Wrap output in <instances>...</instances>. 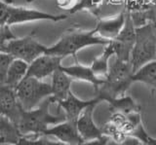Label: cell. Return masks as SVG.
<instances>
[{
    "label": "cell",
    "mask_w": 156,
    "mask_h": 145,
    "mask_svg": "<svg viewBox=\"0 0 156 145\" xmlns=\"http://www.w3.org/2000/svg\"><path fill=\"white\" fill-rule=\"evenodd\" d=\"M51 104H53V100L50 96L43 100L35 108L29 110L23 109L21 117L17 124L23 136L43 135L44 132L50 128L49 127L50 125L54 126L66 120V116L63 111L56 115L52 114L50 112Z\"/></svg>",
    "instance_id": "obj_1"
},
{
    "label": "cell",
    "mask_w": 156,
    "mask_h": 145,
    "mask_svg": "<svg viewBox=\"0 0 156 145\" xmlns=\"http://www.w3.org/2000/svg\"><path fill=\"white\" fill-rule=\"evenodd\" d=\"M109 40H106L97 34L96 30H70L66 31L61 36L55 44L48 47L46 54L62 57H76L77 53L86 47L95 45L108 44Z\"/></svg>",
    "instance_id": "obj_2"
},
{
    "label": "cell",
    "mask_w": 156,
    "mask_h": 145,
    "mask_svg": "<svg viewBox=\"0 0 156 145\" xmlns=\"http://www.w3.org/2000/svg\"><path fill=\"white\" fill-rule=\"evenodd\" d=\"M135 71L130 61L121 60L115 57L110 64L105 84L97 91V95L101 96L102 101L109 102L111 99L123 96L131 85L134 83L133 75Z\"/></svg>",
    "instance_id": "obj_3"
},
{
    "label": "cell",
    "mask_w": 156,
    "mask_h": 145,
    "mask_svg": "<svg viewBox=\"0 0 156 145\" xmlns=\"http://www.w3.org/2000/svg\"><path fill=\"white\" fill-rule=\"evenodd\" d=\"M156 60V26L150 22L136 28V41L130 64L136 72L141 66Z\"/></svg>",
    "instance_id": "obj_4"
},
{
    "label": "cell",
    "mask_w": 156,
    "mask_h": 145,
    "mask_svg": "<svg viewBox=\"0 0 156 145\" xmlns=\"http://www.w3.org/2000/svg\"><path fill=\"white\" fill-rule=\"evenodd\" d=\"M66 15H54V14L39 11L36 9L15 6L11 3L1 0L0 5V26H9L26 23L37 21L61 22L66 20Z\"/></svg>",
    "instance_id": "obj_5"
},
{
    "label": "cell",
    "mask_w": 156,
    "mask_h": 145,
    "mask_svg": "<svg viewBox=\"0 0 156 145\" xmlns=\"http://www.w3.org/2000/svg\"><path fill=\"white\" fill-rule=\"evenodd\" d=\"M16 94L23 108L29 110L52 96L53 91L51 84L35 77L27 76L16 88Z\"/></svg>",
    "instance_id": "obj_6"
},
{
    "label": "cell",
    "mask_w": 156,
    "mask_h": 145,
    "mask_svg": "<svg viewBox=\"0 0 156 145\" xmlns=\"http://www.w3.org/2000/svg\"><path fill=\"white\" fill-rule=\"evenodd\" d=\"M34 33L22 38H15L7 44L0 46V52L12 55L15 59L24 60L27 64L31 62L43 54H46L48 47L41 44L33 37Z\"/></svg>",
    "instance_id": "obj_7"
},
{
    "label": "cell",
    "mask_w": 156,
    "mask_h": 145,
    "mask_svg": "<svg viewBox=\"0 0 156 145\" xmlns=\"http://www.w3.org/2000/svg\"><path fill=\"white\" fill-rule=\"evenodd\" d=\"M128 11V10H127ZM136 26L132 20L130 12L127 13V20L124 28L115 39L111 40L115 50V57L121 60L130 61V57L136 41Z\"/></svg>",
    "instance_id": "obj_8"
},
{
    "label": "cell",
    "mask_w": 156,
    "mask_h": 145,
    "mask_svg": "<svg viewBox=\"0 0 156 145\" xmlns=\"http://www.w3.org/2000/svg\"><path fill=\"white\" fill-rule=\"evenodd\" d=\"M101 101H102V99L98 95L95 98H92L90 100H82L78 98L70 91L65 99L55 100L53 101V103H56L58 107L61 108L65 112L66 116V120L76 122L85 109H87L91 105H97Z\"/></svg>",
    "instance_id": "obj_9"
},
{
    "label": "cell",
    "mask_w": 156,
    "mask_h": 145,
    "mask_svg": "<svg viewBox=\"0 0 156 145\" xmlns=\"http://www.w3.org/2000/svg\"><path fill=\"white\" fill-rule=\"evenodd\" d=\"M62 57L54 56L50 54H43L29 64L27 75L29 77H35L43 80L51 76L62 67Z\"/></svg>",
    "instance_id": "obj_10"
},
{
    "label": "cell",
    "mask_w": 156,
    "mask_h": 145,
    "mask_svg": "<svg viewBox=\"0 0 156 145\" xmlns=\"http://www.w3.org/2000/svg\"><path fill=\"white\" fill-rule=\"evenodd\" d=\"M43 135L52 136L67 145H79L84 141L77 129L76 122L68 120L48 128Z\"/></svg>",
    "instance_id": "obj_11"
},
{
    "label": "cell",
    "mask_w": 156,
    "mask_h": 145,
    "mask_svg": "<svg viewBox=\"0 0 156 145\" xmlns=\"http://www.w3.org/2000/svg\"><path fill=\"white\" fill-rule=\"evenodd\" d=\"M127 13L128 11L125 9L116 14L115 16L100 19L94 27L97 34L109 41L115 39L124 28L127 20Z\"/></svg>",
    "instance_id": "obj_12"
},
{
    "label": "cell",
    "mask_w": 156,
    "mask_h": 145,
    "mask_svg": "<svg viewBox=\"0 0 156 145\" xmlns=\"http://www.w3.org/2000/svg\"><path fill=\"white\" fill-rule=\"evenodd\" d=\"M0 105L1 115L17 125L23 108L18 99L16 90L7 86L0 87Z\"/></svg>",
    "instance_id": "obj_13"
},
{
    "label": "cell",
    "mask_w": 156,
    "mask_h": 145,
    "mask_svg": "<svg viewBox=\"0 0 156 145\" xmlns=\"http://www.w3.org/2000/svg\"><path fill=\"white\" fill-rule=\"evenodd\" d=\"M95 107L96 105L89 106L87 109L83 111V113L76 121L77 129L84 141L100 138L104 135L102 129L98 127L94 122V119H93V113H94Z\"/></svg>",
    "instance_id": "obj_14"
},
{
    "label": "cell",
    "mask_w": 156,
    "mask_h": 145,
    "mask_svg": "<svg viewBox=\"0 0 156 145\" xmlns=\"http://www.w3.org/2000/svg\"><path fill=\"white\" fill-rule=\"evenodd\" d=\"M62 70L65 71L71 79L84 81L87 82V83L92 84L95 87L96 91L99 90L100 87L105 84V79L98 77L94 73V71L92 70L91 66L84 65L82 64H79V62H76V64L69 66L62 65Z\"/></svg>",
    "instance_id": "obj_15"
},
{
    "label": "cell",
    "mask_w": 156,
    "mask_h": 145,
    "mask_svg": "<svg viewBox=\"0 0 156 145\" xmlns=\"http://www.w3.org/2000/svg\"><path fill=\"white\" fill-rule=\"evenodd\" d=\"M28 66L29 64L24 60L15 59L9 67L4 81L2 83H0V86H7L16 90L19 84L27 77Z\"/></svg>",
    "instance_id": "obj_16"
},
{
    "label": "cell",
    "mask_w": 156,
    "mask_h": 145,
    "mask_svg": "<svg viewBox=\"0 0 156 145\" xmlns=\"http://www.w3.org/2000/svg\"><path fill=\"white\" fill-rule=\"evenodd\" d=\"M72 79L68 76L65 71L62 70V67L58 69L55 73L52 75V91L53 95L51 98L53 101L55 100H61L65 99L67 95L69 94L70 85H71Z\"/></svg>",
    "instance_id": "obj_17"
},
{
    "label": "cell",
    "mask_w": 156,
    "mask_h": 145,
    "mask_svg": "<svg viewBox=\"0 0 156 145\" xmlns=\"http://www.w3.org/2000/svg\"><path fill=\"white\" fill-rule=\"evenodd\" d=\"M112 56H115V50L112 42L109 41L108 44L105 45L101 55L96 57L94 61L92 62V64L90 65L92 70L94 71V73L98 77L105 79V77L109 71V67H110L109 60Z\"/></svg>",
    "instance_id": "obj_18"
},
{
    "label": "cell",
    "mask_w": 156,
    "mask_h": 145,
    "mask_svg": "<svg viewBox=\"0 0 156 145\" xmlns=\"http://www.w3.org/2000/svg\"><path fill=\"white\" fill-rule=\"evenodd\" d=\"M23 137L18 126L11 120L1 115L0 119V140L1 143L17 145Z\"/></svg>",
    "instance_id": "obj_19"
},
{
    "label": "cell",
    "mask_w": 156,
    "mask_h": 145,
    "mask_svg": "<svg viewBox=\"0 0 156 145\" xmlns=\"http://www.w3.org/2000/svg\"><path fill=\"white\" fill-rule=\"evenodd\" d=\"M134 83L140 82L156 90V60L148 62L136 70L133 75Z\"/></svg>",
    "instance_id": "obj_20"
},
{
    "label": "cell",
    "mask_w": 156,
    "mask_h": 145,
    "mask_svg": "<svg viewBox=\"0 0 156 145\" xmlns=\"http://www.w3.org/2000/svg\"><path fill=\"white\" fill-rule=\"evenodd\" d=\"M112 108L118 110L119 112H123L125 114L133 113L136 108L135 101L129 96H120L111 99L108 102Z\"/></svg>",
    "instance_id": "obj_21"
},
{
    "label": "cell",
    "mask_w": 156,
    "mask_h": 145,
    "mask_svg": "<svg viewBox=\"0 0 156 145\" xmlns=\"http://www.w3.org/2000/svg\"><path fill=\"white\" fill-rule=\"evenodd\" d=\"M17 145H67L58 140H53L42 137V135L32 136V135H26L23 136Z\"/></svg>",
    "instance_id": "obj_22"
},
{
    "label": "cell",
    "mask_w": 156,
    "mask_h": 145,
    "mask_svg": "<svg viewBox=\"0 0 156 145\" xmlns=\"http://www.w3.org/2000/svg\"><path fill=\"white\" fill-rule=\"evenodd\" d=\"M125 7L129 11H138L150 9L154 0H123Z\"/></svg>",
    "instance_id": "obj_23"
},
{
    "label": "cell",
    "mask_w": 156,
    "mask_h": 145,
    "mask_svg": "<svg viewBox=\"0 0 156 145\" xmlns=\"http://www.w3.org/2000/svg\"><path fill=\"white\" fill-rule=\"evenodd\" d=\"M15 57L7 54V53L0 52V83H2L5 79V76L7 74V71L9 69L10 65L12 64Z\"/></svg>",
    "instance_id": "obj_24"
},
{
    "label": "cell",
    "mask_w": 156,
    "mask_h": 145,
    "mask_svg": "<svg viewBox=\"0 0 156 145\" xmlns=\"http://www.w3.org/2000/svg\"><path fill=\"white\" fill-rule=\"evenodd\" d=\"M15 38H17V36L11 31V26H0V46L7 44Z\"/></svg>",
    "instance_id": "obj_25"
},
{
    "label": "cell",
    "mask_w": 156,
    "mask_h": 145,
    "mask_svg": "<svg viewBox=\"0 0 156 145\" xmlns=\"http://www.w3.org/2000/svg\"><path fill=\"white\" fill-rule=\"evenodd\" d=\"M108 145H146L143 140L138 138L134 135H127L124 138V140H122L121 142H114V141H109Z\"/></svg>",
    "instance_id": "obj_26"
},
{
    "label": "cell",
    "mask_w": 156,
    "mask_h": 145,
    "mask_svg": "<svg viewBox=\"0 0 156 145\" xmlns=\"http://www.w3.org/2000/svg\"><path fill=\"white\" fill-rule=\"evenodd\" d=\"M109 141H110V138L107 136V135H102L100 138L88 140V141H83L79 145H108Z\"/></svg>",
    "instance_id": "obj_27"
},
{
    "label": "cell",
    "mask_w": 156,
    "mask_h": 145,
    "mask_svg": "<svg viewBox=\"0 0 156 145\" xmlns=\"http://www.w3.org/2000/svg\"><path fill=\"white\" fill-rule=\"evenodd\" d=\"M27 2H33L34 0H27ZM78 2V0H57L58 5L63 8L66 9L68 11H71L72 8L76 5V3Z\"/></svg>",
    "instance_id": "obj_28"
},
{
    "label": "cell",
    "mask_w": 156,
    "mask_h": 145,
    "mask_svg": "<svg viewBox=\"0 0 156 145\" xmlns=\"http://www.w3.org/2000/svg\"><path fill=\"white\" fill-rule=\"evenodd\" d=\"M151 17H152V22H154L156 26V0H154L151 6Z\"/></svg>",
    "instance_id": "obj_29"
},
{
    "label": "cell",
    "mask_w": 156,
    "mask_h": 145,
    "mask_svg": "<svg viewBox=\"0 0 156 145\" xmlns=\"http://www.w3.org/2000/svg\"><path fill=\"white\" fill-rule=\"evenodd\" d=\"M1 145H14V144H7V143H1Z\"/></svg>",
    "instance_id": "obj_30"
}]
</instances>
